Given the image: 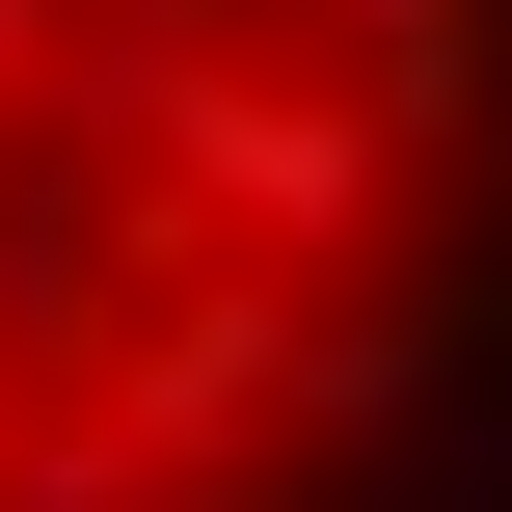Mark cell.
<instances>
[{
  "instance_id": "obj_1",
  "label": "cell",
  "mask_w": 512,
  "mask_h": 512,
  "mask_svg": "<svg viewBox=\"0 0 512 512\" xmlns=\"http://www.w3.org/2000/svg\"><path fill=\"white\" fill-rule=\"evenodd\" d=\"M405 189H432V162H405V135H378L351 81H270V54H189L162 162H135L108 216H135V243H216V270H297V297H324V270H378V243H405Z\"/></svg>"
},
{
  "instance_id": "obj_6",
  "label": "cell",
  "mask_w": 512,
  "mask_h": 512,
  "mask_svg": "<svg viewBox=\"0 0 512 512\" xmlns=\"http://www.w3.org/2000/svg\"><path fill=\"white\" fill-rule=\"evenodd\" d=\"M54 27H81V0H0V135H27V81H54Z\"/></svg>"
},
{
  "instance_id": "obj_3",
  "label": "cell",
  "mask_w": 512,
  "mask_h": 512,
  "mask_svg": "<svg viewBox=\"0 0 512 512\" xmlns=\"http://www.w3.org/2000/svg\"><path fill=\"white\" fill-rule=\"evenodd\" d=\"M81 351H108V162L27 135V162H0V405L81 378Z\"/></svg>"
},
{
  "instance_id": "obj_4",
  "label": "cell",
  "mask_w": 512,
  "mask_h": 512,
  "mask_svg": "<svg viewBox=\"0 0 512 512\" xmlns=\"http://www.w3.org/2000/svg\"><path fill=\"white\" fill-rule=\"evenodd\" d=\"M297 27H324L297 81H351L405 162H432V135H459V81H486V0H297Z\"/></svg>"
},
{
  "instance_id": "obj_5",
  "label": "cell",
  "mask_w": 512,
  "mask_h": 512,
  "mask_svg": "<svg viewBox=\"0 0 512 512\" xmlns=\"http://www.w3.org/2000/svg\"><path fill=\"white\" fill-rule=\"evenodd\" d=\"M351 512H512V351L459 378V405H405V432L351 459Z\"/></svg>"
},
{
  "instance_id": "obj_2",
  "label": "cell",
  "mask_w": 512,
  "mask_h": 512,
  "mask_svg": "<svg viewBox=\"0 0 512 512\" xmlns=\"http://www.w3.org/2000/svg\"><path fill=\"white\" fill-rule=\"evenodd\" d=\"M459 378H486L459 297H297V351H270V459H378V432L459 405Z\"/></svg>"
}]
</instances>
